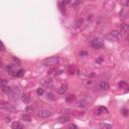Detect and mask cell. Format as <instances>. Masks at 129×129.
Segmentation results:
<instances>
[{"mask_svg": "<svg viewBox=\"0 0 129 129\" xmlns=\"http://www.w3.org/2000/svg\"><path fill=\"white\" fill-rule=\"evenodd\" d=\"M60 60L58 56H51V58H47L43 60V64L47 67H55L59 64Z\"/></svg>", "mask_w": 129, "mask_h": 129, "instance_id": "cell-1", "label": "cell"}, {"mask_svg": "<svg viewBox=\"0 0 129 129\" xmlns=\"http://www.w3.org/2000/svg\"><path fill=\"white\" fill-rule=\"evenodd\" d=\"M10 95H11V97H12V99H13V100H17V99H19L20 96H21V91H20V89H19V87H17V86L13 87Z\"/></svg>", "mask_w": 129, "mask_h": 129, "instance_id": "cell-2", "label": "cell"}, {"mask_svg": "<svg viewBox=\"0 0 129 129\" xmlns=\"http://www.w3.org/2000/svg\"><path fill=\"white\" fill-rule=\"evenodd\" d=\"M103 41L100 39H94L93 40H91V45H92L93 48H96V50H99V48L103 47Z\"/></svg>", "mask_w": 129, "mask_h": 129, "instance_id": "cell-3", "label": "cell"}, {"mask_svg": "<svg viewBox=\"0 0 129 129\" xmlns=\"http://www.w3.org/2000/svg\"><path fill=\"white\" fill-rule=\"evenodd\" d=\"M52 113L47 109H41L37 112V116L40 117V118H48V117L52 116Z\"/></svg>", "mask_w": 129, "mask_h": 129, "instance_id": "cell-4", "label": "cell"}, {"mask_svg": "<svg viewBox=\"0 0 129 129\" xmlns=\"http://www.w3.org/2000/svg\"><path fill=\"white\" fill-rule=\"evenodd\" d=\"M6 70L8 72V74L11 76H15L16 75V72L18 71V70H16L15 64H8V66H6Z\"/></svg>", "mask_w": 129, "mask_h": 129, "instance_id": "cell-5", "label": "cell"}, {"mask_svg": "<svg viewBox=\"0 0 129 129\" xmlns=\"http://www.w3.org/2000/svg\"><path fill=\"white\" fill-rule=\"evenodd\" d=\"M112 37V39H120L122 37V34H121V31H118V30H112L110 32V35Z\"/></svg>", "mask_w": 129, "mask_h": 129, "instance_id": "cell-6", "label": "cell"}, {"mask_svg": "<svg viewBox=\"0 0 129 129\" xmlns=\"http://www.w3.org/2000/svg\"><path fill=\"white\" fill-rule=\"evenodd\" d=\"M59 122L60 123H66L68 122V121H70V116H68V115H63V116H60V118L58 119Z\"/></svg>", "mask_w": 129, "mask_h": 129, "instance_id": "cell-7", "label": "cell"}, {"mask_svg": "<svg viewBox=\"0 0 129 129\" xmlns=\"http://www.w3.org/2000/svg\"><path fill=\"white\" fill-rule=\"evenodd\" d=\"M100 89L101 90H104V91L109 90V84L106 81H102L100 83Z\"/></svg>", "mask_w": 129, "mask_h": 129, "instance_id": "cell-8", "label": "cell"}, {"mask_svg": "<svg viewBox=\"0 0 129 129\" xmlns=\"http://www.w3.org/2000/svg\"><path fill=\"white\" fill-rule=\"evenodd\" d=\"M67 90H68V86L64 84V85H62V86H60V88L58 89V93L60 94V95H63V94H64V93L67 92Z\"/></svg>", "mask_w": 129, "mask_h": 129, "instance_id": "cell-9", "label": "cell"}, {"mask_svg": "<svg viewBox=\"0 0 129 129\" xmlns=\"http://www.w3.org/2000/svg\"><path fill=\"white\" fill-rule=\"evenodd\" d=\"M41 83H43V85H44V86H51L52 84V80L51 78H45L41 81Z\"/></svg>", "mask_w": 129, "mask_h": 129, "instance_id": "cell-10", "label": "cell"}, {"mask_svg": "<svg viewBox=\"0 0 129 129\" xmlns=\"http://www.w3.org/2000/svg\"><path fill=\"white\" fill-rule=\"evenodd\" d=\"M21 100H22V102H23V103L27 104V103H29V102H30V97L28 96V95L24 94V95H22V97H21Z\"/></svg>", "mask_w": 129, "mask_h": 129, "instance_id": "cell-11", "label": "cell"}, {"mask_svg": "<svg viewBox=\"0 0 129 129\" xmlns=\"http://www.w3.org/2000/svg\"><path fill=\"white\" fill-rule=\"evenodd\" d=\"M101 113H108V110H107V108H105V107H99L98 108V111H97V114L98 115H100Z\"/></svg>", "mask_w": 129, "mask_h": 129, "instance_id": "cell-12", "label": "cell"}, {"mask_svg": "<svg viewBox=\"0 0 129 129\" xmlns=\"http://www.w3.org/2000/svg\"><path fill=\"white\" fill-rule=\"evenodd\" d=\"M75 99H76V97H75V95H73V94H71V95H69L67 98H66V101L68 102V103H72L73 101H75Z\"/></svg>", "mask_w": 129, "mask_h": 129, "instance_id": "cell-13", "label": "cell"}, {"mask_svg": "<svg viewBox=\"0 0 129 129\" xmlns=\"http://www.w3.org/2000/svg\"><path fill=\"white\" fill-rule=\"evenodd\" d=\"M12 129H23V126L19 122H14L12 124Z\"/></svg>", "mask_w": 129, "mask_h": 129, "instance_id": "cell-14", "label": "cell"}, {"mask_svg": "<svg viewBox=\"0 0 129 129\" xmlns=\"http://www.w3.org/2000/svg\"><path fill=\"white\" fill-rule=\"evenodd\" d=\"M24 76V70H22V69H19L17 72H16V75H15V77H17V78H21V77H23Z\"/></svg>", "mask_w": 129, "mask_h": 129, "instance_id": "cell-15", "label": "cell"}, {"mask_svg": "<svg viewBox=\"0 0 129 129\" xmlns=\"http://www.w3.org/2000/svg\"><path fill=\"white\" fill-rule=\"evenodd\" d=\"M2 91L5 94H11V91H12V89H11L9 86H5V87H3V88H2Z\"/></svg>", "mask_w": 129, "mask_h": 129, "instance_id": "cell-16", "label": "cell"}, {"mask_svg": "<svg viewBox=\"0 0 129 129\" xmlns=\"http://www.w3.org/2000/svg\"><path fill=\"white\" fill-rule=\"evenodd\" d=\"M127 15H128V13H127L126 10H125V9L121 10V12H120V17H121V18H123V19H126V18H127Z\"/></svg>", "mask_w": 129, "mask_h": 129, "instance_id": "cell-17", "label": "cell"}, {"mask_svg": "<svg viewBox=\"0 0 129 129\" xmlns=\"http://www.w3.org/2000/svg\"><path fill=\"white\" fill-rule=\"evenodd\" d=\"M120 29H121V31H127V30H129V25L122 23L120 25Z\"/></svg>", "mask_w": 129, "mask_h": 129, "instance_id": "cell-18", "label": "cell"}, {"mask_svg": "<svg viewBox=\"0 0 129 129\" xmlns=\"http://www.w3.org/2000/svg\"><path fill=\"white\" fill-rule=\"evenodd\" d=\"M63 113H64V115H68V116H69L70 114L73 113V110H72V109H64L63 110Z\"/></svg>", "mask_w": 129, "mask_h": 129, "instance_id": "cell-19", "label": "cell"}, {"mask_svg": "<svg viewBox=\"0 0 129 129\" xmlns=\"http://www.w3.org/2000/svg\"><path fill=\"white\" fill-rule=\"evenodd\" d=\"M101 128L102 129H112V125L107 124V123H103L101 125Z\"/></svg>", "mask_w": 129, "mask_h": 129, "instance_id": "cell-20", "label": "cell"}, {"mask_svg": "<svg viewBox=\"0 0 129 129\" xmlns=\"http://www.w3.org/2000/svg\"><path fill=\"white\" fill-rule=\"evenodd\" d=\"M77 107H79V108H84V107H86V103L84 101H79L78 103H77Z\"/></svg>", "mask_w": 129, "mask_h": 129, "instance_id": "cell-21", "label": "cell"}, {"mask_svg": "<svg viewBox=\"0 0 129 129\" xmlns=\"http://www.w3.org/2000/svg\"><path fill=\"white\" fill-rule=\"evenodd\" d=\"M36 93H37V95H39V96H41V95H43L44 90H43V88H39V89L36 90Z\"/></svg>", "mask_w": 129, "mask_h": 129, "instance_id": "cell-22", "label": "cell"}, {"mask_svg": "<svg viewBox=\"0 0 129 129\" xmlns=\"http://www.w3.org/2000/svg\"><path fill=\"white\" fill-rule=\"evenodd\" d=\"M22 119H23L24 121H26V122H29V121H30V116H28V115H23V116H22Z\"/></svg>", "mask_w": 129, "mask_h": 129, "instance_id": "cell-23", "label": "cell"}, {"mask_svg": "<svg viewBox=\"0 0 129 129\" xmlns=\"http://www.w3.org/2000/svg\"><path fill=\"white\" fill-rule=\"evenodd\" d=\"M47 99H50V100H55V97H54V95H52V93H47Z\"/></svg>", "mask_w": 129, "mask_h": 129, "instance_id": "cell-24", "label": "cell"}, {"mask_svg": "<svg viewBox=\"0 0 129 129\" xmlns=\"http://www.w3.org/2000/svg\"><path fill=\"white\" fill-rule=\"evenodd\" d=\"M86 86L87 87H92L93 86V81H92V80H88V81L86 82Z\"/></svg>", "mask_w": 129, "mask_h": 129, "instance_id": "cell-25", "label": "cell"}, {"mask_svg": "<svg viewBox=\"0 0 129 129\" xmlns=\"http://www.w3.org/2000/svg\"><path fill=\"white\" fill-rule=\"evenodd\" d=\"M7 84L6 80H1V82H0V86H1V88H3V87H5Z\"/></svg>", "mask_w": 129, "mask_h": 129, "instance_id": "cell-26", "label": "cell"}, {"mask_svg": "<svg viewBox=\"0 0 129 129\" xmlns=\"http://www.w3.org/2000/svg\"><path fill=\"white\" fill-rule=\"evenodd\" d=\"M79 55H80V56H88V52H85V51H81Z\"/></svg>", "mask_w": 129, "mask_h": 129, "instance_id": "cell-27", "label": "cell"}, {"mask_svg": "<svg viewBox=\"0 0 129 129\" xmlns=\"http://www.w3.org/2000/svg\"><path fill=\"white\" fill-rule=\"evenodd\" d=\"M121 112H122V114L124 115V116H127L128 114H129V111H128V110L127 109H122V111H121Z\"/></svg>", "mask_w": 129, "mask_h": 129, "instance_id": "cell-28", "label": "cell"}, {"mask_svg": "<svg viewBox=\"0 0 129 129\" xmlns=\"http://www.w3.org/2000/svg\"><path fill=\"white\" fill-rule=\"evenodd\" d=\"M72 3V4H73V5H78V4H81V1H73V2H71Z\"/></svg>", "mask_w": 129, "mask_h": 129, "instance_id": "cell-29", "label": "cell"}, {"mask_svg": "<svg viewBox=\"0 0 129 129\" xmlns=\"http://www.w3.org/2000/svg\"><path fill=\"white\" fill-rule=\"evenodd\" d=\"M69 127H70L71 129H78V127H77V126H76V125H75V124H71V125H70V126H69Z\"/></svg>", "mask_w": 129, "mask_h": 129, "instance_id": "cell-30", "label": "cell"}, {"mask_svg": "<svg viewBox=\"0 0 129 129\" xmlns=\"http://www.w3.org/2000/svg\"><path fill=\"white\" fill-rule=\"evenodd\" d=\"M125 85H126V83H125V82H120V83H119L120 88H121V87H123V86H125Z\"/></svg>", "mask_w": 129, "mask_h": 129, "instance_id": "cell-31", "label": "cell"}, {"mask_svg": "<svg viewBox=\"0 0 129 129\" xmlns=\"http://www.w3.org/2000/svg\"><path fill=\"white\" fill-rule=\"evenodd\" d=\"M32 110H33L32 107H27V108H26V111H32Z\"/></svg>", "mask_w": 129, "mask_h": 129, "instance_id": "cell-32", "label": "cell"}, {"mask_svg": "<svg viewBox=\"0 0 129 129\" xmlns=\"http://www.w3.org/2000/svg\"><path fill=\"white\" fill-rule=\"evenodd\" d=\"M102 60H103V59H102V58H99V59L97 60V63H101Z\"/></svg>", "mask_w": 129, "mask_h": 129, "instance_id": "cell-33", "label": "cell"}, {"mask_svg": "<svg viewBox=\"0 0 129 129\" xmlns=\"http://www.w3.org/2000/svg\"><path fill=\"white\" fill-rule=\"evenodd\" d=\"M1 47H2V48H1V51H4V50H5V47H4V44H3V43H1Z\"/></svg>", "mask_w": 129, "mask_h": 129, "instance_id": "cell-34", "label": "cell"}]
</instances>
